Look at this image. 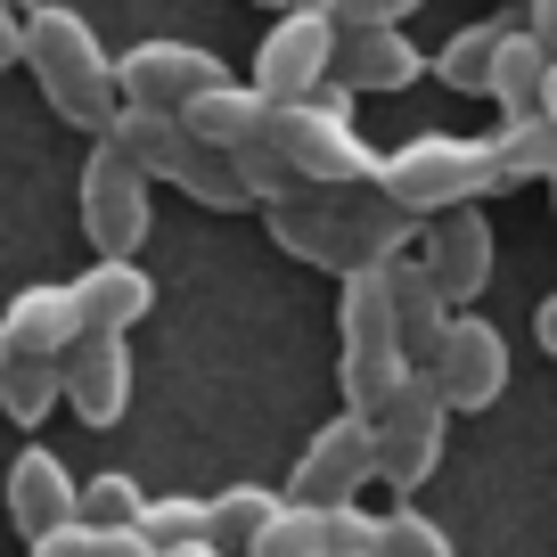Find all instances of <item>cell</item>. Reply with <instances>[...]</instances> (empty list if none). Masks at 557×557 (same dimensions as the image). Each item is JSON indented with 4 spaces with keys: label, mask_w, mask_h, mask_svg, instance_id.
<instances>
[{
    "label": "cell",
    "mask_w": 557,
    "mask_h": 557,
    "mask_svg": "<svg viewBox=\"0 0 557 557\" xmlns=\"http://www.w3.org/2000/svg\"><path fill=\"white\" fill-rule=\"evenodd\" d=\"M271 238L287 255L320 262V271H369V262H394L418 238V222L377 189V181H352V189H296L287 206H262Z\"/></svg>",
    "instance_id": "6da1fadb"
},
{
    "label": "cell",
    "mask_w": 557,
    "mask_h": 557,
    "mask_svg": "<svg viewBox=\"0 0 557 557\" xmlns=\"http://www.w3.org/2000/svg\"><path fill=\"white\" fill-rule=\"evenodd\" d=\"M377 189L410 222H435V213L484 206L500 189V157H492V139H468V132H418L394 157H377Z\"/></svg>",
    "instance_id": "7a4b0ae2"
},
{
    "label": "cell",
    "mask_w": 557,
    "mask_h": 557,
    "mask_svg": "<svg viewBox=\"0 0 557 557\" xmlns=\"http://www.w3.org/2000/svg\"><path fill=\"white\" fill-rule=\"evenodd\" d=\"M25 66H34L41 99L66 123H83V132H107V123H115V107H123L115 58L99 50V34H90L74 9H34V17H25Z\"/></svg>",
    "instance_id": "3957f363"
},
{
    "label": "cell",
    "mask_w": 557,
    "mask_h": 557,
    "mask_svg": "<svg viewBox=\"0 0 557 557\" xmlns=\"http://www.w3.org/2000/svg\"><path fill=\"white\" fill-rule=\"evenodd\" d=\"M262 139L287 157V173H296L304 189H352V181H377V148L352 132V99L336 83L312 90L304 107H271Z\"/></svg>",
    "instance_id": "277c9868"
},
{
    "label": "cell",
    "mask_w": 557,
    "mask_h": 557,
    "mask_svg": "<svg viewBox=\"0 0 557 557\" xmlns=\"http://www.w3.org/2000/svg\"><path fill=\"white\" fill-rule=\"evenodd\" d=\"M369 426H377V484L418 492L426 475L443 468V426H451V410H443V394H435V377H426V369H410V377H401V394L385 401Z\"/></svg>",
    "instance_id": "5b68a950"
},
{
    "label": "cell",
    "mask_w": 557,
    "mask_h": 557,
    "mask_svg": "<svg viewBox=\"0 0 557 557\" xmlns=\"http://www.w3.org/2000/svg\"><path fill=\"white\" fill-rule=\"evenodd\" d=\"M369 475H377V426H369L361 410H345V418H329V426L304 443L296 475H287V500L312 508V517L320 508H352Z\"/></svg>",
    "instance_id": "8992f818"
},
{
    "label": "cell",
    "mask_w": 557,
    "mask_h": 557,
    "mask_svg": "<svg viewBox=\"0 0 557 557\" xmlns=\"http://www.w3.org/2000/svg\"><path fill=\"white\" fill-rule=\"evenodd\" d=\"M329 66H336V25L320 17V0H304V9H287V17L262 34L255 90L271 107H304L312 90H329Z\"/></svg>",
    "instance_id": "52a82bcc"
},
{
    "label": "cell",
    "mask_w": 557,
    "mask_h": 557,
    "mask_svg": "<svg viewBox=\"0 0 557 557\" xmlns=\"http://www.w3.org/2000/svg\"><path fill=\"white\" fill-rule=\"evenodd\" d=\"M222 83H230V66L213 50H197V41H139L132 58H115L123 107H157V115H189Z\"/></svg>",
    "instance_id": "ba28073f"
},
{
    "label": "cell",
    "mask_w": 557,
    "mask_h": 557,
    "mask_svg": "<svg viewBox=\"0 0 557 557\" xmlns=\"http://www.w3.org/2000/svg\"><path fill=\"white\" fill-rule=\"evenodd\" d=\"M83 238L99 246V262H132L139 238H148V181H139L107 139L83 164Z\"/></svg>",
    "instance_id": "9c48e42d"
},
{
    "label": "cell",
    "mask_w": 557,
    "mask_h": 557,
    "mask_svg": "<svg viewBox=\"0 0 557 557\" xmlns=\"http://www.w3.org/2000/svg\"><path fill=\"white\" fill-rule=\"evenodd\" d=\"M426 377H435L443 410H492V401L508 394V336L492 329V320H475V312H451Z\"/></svg>",
    "instance_id": "30bf717a"
},
{
    "label": "cell",
    "mask_w": 557,
    "mask_h": 557,
    "mask_svg": "<svg viewBox=\"0 0 557 557\" xmlns=\"http://www.w3.org/2000/svg\"><path fill=\"white\" fill-rule=\"evenodd\" d=\"M418 262L426 278L443 287V304H475L492 287V222L484 206H459V213H435V222H418Z\"/></svg>",
    "instance_id": "8fae6325"
},
{
    "label": "cell",
    "mask_w": 557,
    "mask_h": 557,
    "mask_svg": "<svg viewBox=\"0 0 557 557\" xmlns=\"http://www.w3.org/2000/svg\"><path fill=\"white\" fill-rule=\"evenodd\" d=\"M58 385H66V410L83 418V426H115L123 410H132V352H123V336H90L58 361Z\"/></svg>",
    "instance_id": "7c38bea8"
},
{
    "label": "cell",
    "mask_w": 557,
    "mask_h": 557,
    "mask_svg": "<svg viewBox=\"0 0 557 557\" xmlns=\"http://www.w3.org/2000/svg\"><path fill=\"white\" fill-rule=\"evenodd\" d=\"M418 74H426V58H418V41L401 34V25H377V34H336V66H329V83L345 90V99L410 90Z\"/></svg>",
    "instance_id": "4fadbf2b"
},
{
    "label": "cell",
    "mask_w": 557,
    "mask_h": 557,
    "mask_svg": "<svg viewBox=\"0 0 557 557\" xmlns=\"http://www.w3.org/2000/svg\"><path fill=\"white\" fill-rule=\"evenodd\" d=\"M0 345H9V361H41V369H58L74 345H83L74 287H25V296L0 312Z\"/></svg>",
    "instance_id": "5bb4252c"
},
{
    "label": "cell",
    "mask_w": 557,
    "mask_h": 557,
    "mask_svg": "<svg viewBox=\"0 0 557 557\" xmlns=\"http://www.w3.org/2000/svg\"><path fill=\"white\" fill-rule=\"evenodd\" d=\"M9 517H17L25 541H50L83 517V484L66 475L58 451H17V468H9Z\"/></svg>",
    "instance_id": "9a60e30c"
},
{
    "label": "cell",
    "mask_w": 557,
    "mask_h": 557,
    "mask_svg": "<svg viewBox=\"0 0 557 557\" xmlns=\"http://www.w3.org/2000/svg\"><path fill=\"white\" fill-rule=\"evenodd\" d=\"M385 296H394V336H401V361L426 369L443 345V329H451V304H443V287L426 278V262L418 255H394L385 262Z\"/></svg>",
    "instance_id": "2e32d148"
},
{
    "label": "cell",
    "mask_w": 557,
    "mask_h": 557,
    "mask_svg": "<svg viewBox=\"0 0 557 557\" xmlns=\"http://www.w3.org/2000/svg\"><path fill=\"white\" fill-rule=\"evenodd\" d=\"M74 287V312H83L90 336H123L148 320V304H157V278L139 271V262H90L83 278H66Z\"/></svg>",
    "instance_id": "e0dca14e"
},
{
    "label": "cell",
    "mask_w": 557,
    "mask_h": 557,
    "mask_svg": "<svg viewBox=\"0 0 557 557\" xmlns=\"http://www.w3.org/2000/svg\"><path fill=\"white\" fill-rule=\"evenodd\" d=\"M99 139L132 164L139 181H173L181 157H189V123H181V115H157V107H115V123H107Z\"/></svg>",
    "instance_id": "ac0fdd59"
},
{
    "label": "cell",
    "mask_w": 557,
    "mask_h": 557,
    "mask_svg": "<svg viewBox=\"0 0 557 557\" xmlns=\"http://www.w3.org/2000/svg\"><path fill=\"white\" fill-rule=\"evenodd\" d=\"M336 329H345V352H401V336H394V296H385V262L345 271Z\"/></svg>",
    "instance_id": "d6986e66"
},
{
    "label": "cell",
    "mask_w": 557,
    "mask_h": 557,
    "mask_svg": "<svg viewBox=\"0 0 557 557\" xmlns=\"http://www.w3.org/2000/svg\"><path fill=\"white\" fill-rule=\"evenodd\" d=\"M181 123H189L206 148H222V157H230V148H246V139L271 123V99H262L255 83H222V90H206V99H197Z\"/></svg>",
    "instance_id": "ffe728a7"
},
{
    "label": "cell",
    "mask_w": 557,
    "mask_h": 557,
    "mask_svg": "<svg viewBox=\"0 0 557 557\" xmlns=\"http://www.w3.org/2000/svg\"><path fill=\"white\" fill-rule=\"evenodd\" d=\"M278 492H262V484H230L222 500H206V541L222 557H255V541L271 533V517H278Z\"/></svg>",
    "instance_id": "44dd1931"
},
{
    "label": "cell",
    "mask_w": 557,
    "mask_h": 557,
    "mask_svg": "<svg viewBox=\"0 0 557 557\" xmlns=\"http://www.w3.org/2000/svg\"><path fill=\"white\" fill-rule=\"evenodd\" d=\"M541 83H549V58L533 50V34L524 25H508L500 34V58H492V90L484 99H500V115H541Z\"/></svg>",
    "instance_id": "7402d4cb"
},
{
    "label": "cell",
    "mask_w": 557,
    "mask_h": 557,
    "mask_svg": "<svg viewBox=\"0 0 557 557\" xmlns=\"http://www.w3.org/2000/svg\"><path fill=\"white\" fill-rule=\"evenodd\" d=\"M500 34H508V25H459V34L443 41L426 66L443 74V90H459V99H484V90H492V58H500Z\"/></svg>",
    "instance_id": "603a6c76"
},
{
    "label": "cell",
    "mask_w": 557,
    "mask_h": 557,
    "mask_svg": "<svg viewBox=\"0 0 557 557\" xmlns=\"http://www.w3.org/2000/svg\"><path fill=\"white\" fill-rule=\"evenodd\" d=\"M492 157H500V189H517V181H557V123L541 115H517L492 132Z\"/></svg>",
    "instance_id": "cb8c5ba5"
},
{
    "label": "cell",
    "mask_w": 557,
    "mask_h": 557,
    "mask_svg": "<svg viewBox=\"0 0 557 557\" xmlns=\"http://www.w3.org/2000/svg\"><path fill=\"white\" fill-rule=\"evenodd\" d=\"M139 517H148V492L132 484V475H90L83 484V517L74 524H90V533H139Z\"/></svg>",
    "instance_id": "d4e9b609"
},
{
    "label": "cell",
    "mask_w": 557,
    "mask_h": 557,
    "mask_svg": "<svg viewBox=\"0 0 557 557\" xmlns=\"http://www.w3.org/2000/svg\"><path fill=\"white\" fill-rule=\"evenodd\" d=\"M50 401H66L58 369H41V361H9V369H0V410L17 418V426H41V418H50Z\"/></svg>",
    "instance_id": "484cf974"
},
{
    "label": "cell",
    "mask_w": 557,
    "mask_h": 557,
    "mask_svg": "<svg viewBox=\"0 0 557 557\" xmlns=\"http://www.w3.org/2000/svg\"><path fill=\"white\" fill-rule=\"evenodd\" d=\"M139 541L148 549H197L206 541V500H148V517H139Z\"/></svg>",
    "instance_id": "4316f807"
},
{
    "label": "cell",
    "mask_w": 557,
    "mask_h": 557,
    "mask_svg": "<svg viewBox=\"0 0 557 557\" xmlns=\"http://www.w3.org/2000/svg\"><path fill=\"white\" fill-rule=\"evenodd\" d=\"M385 517H369L361 500L352 508H320V557H377Z\"/></svg>",
    "instance_id": "83f0119b"
},
{
    "label": "cell",
    "mask_w": 557,
    "mask_h": 557,
    "mask_svg": "<svg viewBox=\"0 0 557 557\" xmlns=\"http://www.w3.org/2000/svg\"><path fill=\"white\" fill-rule=\"evenodd\" d=\"M377 557H459V549H451V533H443L435 517L394 508V517H385V533H377Z\"/></svg>",
    "instance_id": "f1b7e54d"
},
{
    "label": "cell",
    "mask_w": 557,
    "mask_h": 557,
    "mask_svg": "<svg viewBox=\"0 0 557 557\" xmlns=\"http://www.w3.org/2000/svg\"><path fill=\"white\" fill-rule=\"evenodd\" d=\"M255 557H320V517L287 500V508L271 517V533L255 541Z\"/></svg>",
    "instance_id": "f546056e"
},
{
    "label": "cell",
    "mask_w": 557,
    "mask_h": 557,
    "mask_svg": "<svg viewBox=\"0 0 557 557\" xmlns=\"http://www.w3.org/2000/svg\"><path fill=\"white\" fill-rule=\"evenodd\" d=\"M418 0H320V17L336 25V34H377V25H401Z\"/></svg>",
    "instance_id": "4dcf8cb0"
},
{
    "label": "cell",
    "mask_w": 557,
    "mask_h": 557,
    "mask_svg": "<svg viewBox=\"0 0 557 557\" xmlns=\"http://www.w3.org/2000/svg\"><path fill=\"white\" fill-rule=\"evenodd\" d=\"M34 557H99V533H90V524H66V533L34 541Z\"/></svg>",
    "instance_id": "1f68e13d"
},
{
    "label": "cell",
    "mask_w": 557,
    "mask_h": 557,
    "mask_svg": "<svg viewBox=\"0 0 557 557\" xmlns=\"http://www.w3.org/2000/svg\"><path fill=\"white\" fill-rule=\"evenodd\" d=\"M524 34H533V50L557 66V0H533V9H524Z\"/></svg>",
    "instance_id": "d6a6232c"
},
{
    "label": "cell",
    "mask_w": 557,
    "mask_h": 557,
    "mask_svg": "<svg viewBox=\"0 0 557 557\" xmlns=\"http://www.w3.org/2000/svg\"><path fill=\"white\" fill-rule=\"evenodd\" d=\"M0 66H25V17L0 0Z\"/></svg>",
    "instance_id": "836d02e7"
},
{
    "label": "cell",
    "mask_w": 557,
    "mask_h": 557,
    "mask_svg": "<svg viewBox=\"0 0 557 557\" xmlns=\"http://www.w3.org/2000/svg\"><path fill=\"white\" fill-rule=\"evenodd\" d=\"M533 336H541V352H549V361H557V296H549V304H541V312H533Z\"/></svg>",
    "instance_id": "e575fe53"
},
{
    "label": "cell",
    "mask_w": 557,
    "mask_h": 557,
    "mask_svg": "<svg viewBox=\"0 0 557 557\" xmlns=\"http://www.w3.org/2000/svg\"><path fill=\"white\" fill-rule=\"evenodd\" d=\"M541 123H557V66H549V83H541Z\"/></svg>",
    "instance_id": "d590c367"
},
{
    "label": "cell",
    "mask_w": 557,
    "mask_h": 557,
    "mask_svg": "<svg viewBox=\"0 0 557 557\" xmlns=\"http://www.w3.org/2000/svg\"><path fill=\"white\" fill-rule=\"evenodd\" d=\"M157 557H222V549H213V541H197V549H157Z\"/></svg>",
    "instance_id": "8d00e7d4"
},
{
    "label": "cell",
    "mask_w": 557,
    "mask_h": 557,
    "mask_svg": "<svg viewBox=\"0 0 557 557\" xmlns=\"http://www.w3.org/2000/svg\"><path fill=\"white\" fill-rule=\"evenodd\" d=\"M262 9H278V17H287V9H304V0H262Z\"/></svg>",
    "instance_id": "74e56055"
},
{
    "label": "cell",
    "mask_w": 557,
    "mask_h": 557,
    "mask_svg": "<svg viewBox=\"0 0 557 557\" xmlns=\"http://www.w3.org/2000/svg\"><path fill=\"white\" fill-rule=\"evenodd\" d=\"M0 369H9V345H0Z\"/></svg>",
    "instance_id": "f35d334b"
},
{
    "label": "cell",
    "mask_w": 557,
    "mask_h": 557,
    "mask_svg": "<svg viewBox=\"0 0 557 557\" xmlns=\"http://www.w3.org/2000/svg\"><path fill=\"white\" fill-rule=\"evenodd\" d=\"M9 9H25V0H9Z\"/></svg>",
    "instance_id": "ab89813d"
},
{
    "label": "cell",
    "mask_w": 557,
    "mask_h": 557,
    "mask_svg": "<svg viewBox=\"0 0 557 557\" xmlns=\"http://www.w3.org/2000/svg\"><path fill=\"white\" fill-rule=\"evenodd\" d=\"M549 197H557V181H549Z\"/></svg>",
    "instance_id": "60d3db41"
}]
</instances>
